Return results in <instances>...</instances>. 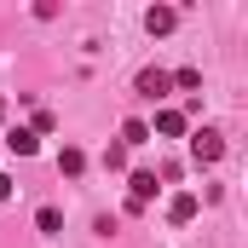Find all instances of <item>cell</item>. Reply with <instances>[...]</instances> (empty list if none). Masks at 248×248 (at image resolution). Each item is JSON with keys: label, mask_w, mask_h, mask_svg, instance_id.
Here are the masks:
<instances>
[{"label": "cell", "mask_w": 248, "mask_h": 248, "mask_svg": "<svg viewBox=\"0 0 248 248\" xmlns=\"http://www.w3.org/2000/svg\"><path fill=\"white\" fill-rule=\"evenodd\" d=\"M156 133H162V139H179V133H185V116H179V110H156Z\"/></svg>", "instance_id": "52a82bcc"}, {"label": "cell", "mask_w": 248, "mask_h": 248, "mask_svg": "<svg viewBox=\"0 0 248 248\" xmlns=\"http://www.w3.org/2000/svg\"><path fill=\"white\" fill-rule=\"evenodd\" d=\"M219 156H225V139H219L214 127H202V133L190 139V162H196V168H214Z\"/></svg>", "instance_id": "6da1fadb"}, {"label": "cell", "mask_w": 248, "mask_h": 248, "mask_svg": "<svg viewBox=\"0 0 248 248\" xmlns=\"http://www.w3.org/2000/svg\"><path fill=\"white\" fill-rule=\"evenodd\" d=\"M6 196H12V179H6V173H0V202H6Z\"/></svg>", "instance_id": "7c38bea8"}, {"label": "cell", "mask_w": 248, "mask_h": 248, "mask_svg": "<svg viewBox=\"0 0 248 248\" xmlns=\"http://www.w3.org/2000/svg\"><path fill=\"white\" fill-rule=\"evenodd\" d=\"M168 219H173V225H185V219H196V196H190V190H179V196L168 202Z\"/></svg>", "instance_id": "8992f818"}, {"label": "cell", "mask_w": 248, "mask_h": 248, "mask_svg": "<svg viewBox=\"0 0 248 248\" xmlns=\"http://www.w3.org/2000/svg\"><path fill=\"white\" fill-rule=\"evenodd\" d=\"M168 87H173V75H168V69H139V93H144V98H162Z\"/></svg>", "instance_id": "3957f363"}, {"label": "cell", "mask_w": 248, "mask_h": 248, "mask_svg": "<svg viewBox=\"0 0 248 248\" xmlns=\"http://www.w3.org/2000/svg\"><path fill=\"white\" fill-rule=\"evenodd\" d=\"M6 150H17V156H35V150H41L35 127H12V133H6Z\"/></svg>", "instance_id": "5b68a950"}, {"label": "cell", "mask_w": 248, "mask_h": 248, "mask_svg": "<svg viewBox=\"0 0 248 248\" xmlns=\"http://www.w3.org/2000/svg\"><path fill=\"white\" fill-rule=\"evenodd\" d=\"M35 225H41V231H63V214H58V208H41Z\"/></svg>", "instance_id": "30bf717a"}, {"label": "cell", "mask_w": 248, "mask_h": 248, "mask_svg": "<svg viewBox=\"0 0 248 248\" xmlns=\"http://www.w3.org/2000/svg\"><path fill=\"white\" fill-rule=\"evenodd\" d=\"M173 23H179V12H173V6H150V12H144V29H150V35H168Z\"/></svg>", "instance_id": "277c9868"}, {"label": "cell", "mask_w": 248, "mask_h": 248, "mask_svg": "<svg viewBox=\"0 0 248 248\" xmlns=\"http://www.w3.org/2000/svg\"><path fill=\"white\" fill-rule=\"evenodd\" d=\"M81 168H87V156H81V150H75V144H69V150H63V156H58V173H69V179H75V173H81Z\"/></svg>", "instance_id": "ba28073f"}, {"label": "cell", "mask_w": 248, "mask_h": 248, "mask_svg": "<svg viewBox=\"0 0 248 248\" xmlns=\"http://www.w3.org/2000/svg\"><path fill=\"white\" fill-rule=\"evenodd\" d=\"M173 87H185V93H196V87H202V75H196V69H179V75H173Z\"/></svg>", "instance_id": "8fae6325"}, {"label": "cell", "mask_w": 248, "mask_h": 248, "mask_svg": "<svg viewBox=\"0 0 248 248\" xmlns=\"http://www.w3.org/2000/svg\"><path fill=\"white\" fill-rule=\"evenodd\" d=\"M150 139V122H127L122 127V144H144Z\"/></svg>", "instance_id": "9c48e42d"}, {"label": "cell", "mask_w": 248, "mask_h": 248, "mask_svg": "<svg viewBox=\"0 0 248 248\" xmlns=\"http://www.w3.org/2000/svg\"><path fill=\"white\" fill-rule=\"evenodd\" d=\"M156 190H162V185H156V173H133V179H127V208L139 214V208H144Z\"/></svg>", "instance_id": "7a4b0ae2"}]
</instances>
